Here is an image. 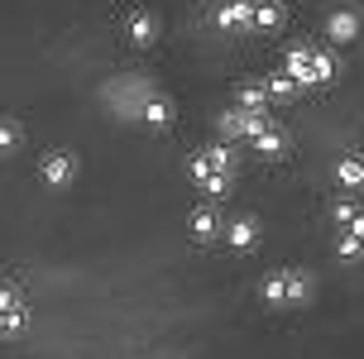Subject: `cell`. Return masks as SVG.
I'll return each mask as SVG.
<instances>
[]
</instances>
